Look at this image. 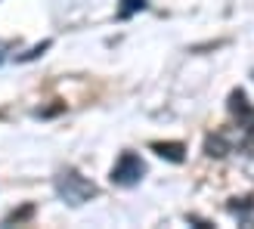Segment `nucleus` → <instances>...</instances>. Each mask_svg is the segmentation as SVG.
<instances>
[{
  "instance_id": "obj_6",
  "label": "nucleus",
  "mask_w": 254,
  "mask_h": 229,
  "mask_svg": "<svg viewBox=\"0 0 254 229\" xmlns=\"http://www.w3.org/2000/svg\"><path fill=\"white\" fill-rule=\"evenodd\" d=\"M50 47V41H44V44H37L34 50H28V53H25V56H19V62H28V59H37V56H41L44 53V50Z\"/></svg>"
},
{
  "instance_id": "obj_2",
  "label": "nucleus",
  "mask_w": 254,
  "mask_h": 229,
  "mask_svg": "<svg viewBox=\"0 0 254 229\" xmlns=\"http://www.w3.org/2000/svg\"><path fill=\"white\" fill-rule=\"evenodd\" d=\"M146 173V164L139 155H133V152H124V155L115 161V168H112V183L118 186H136L139 180H143Z\"/></svg>"
},
{
  "instance_id": "obj_4",
  "label": "nucleus",
  "mask_w": 254,
  "mask_h": 229,
  "mask_svg": "<svg viewBox=\"0 0 254 229\" xmlns=\"http://www.w3.org/2000/svg\"><path fill=\"white\" fill-rule=\"evenodd\" d=\"M152 149H155L161 158H168V161H183V146L180 143H155Z\"/></svg>"
},
{
  "instance_id": "obj_1",
  "label": "nucleus",
  "mask_w": 254,
  "mask_h": 229,
  "mask_svg": "<svg viewBox=\"0 0 254 229\" xmlns=\"http://www.w3.org/2000/svg\"><path fill=\"white\" fill-rule=\"evenodd\" d=\"M56 192L68 201V205H84V201H90L96 195V186L90 180H84L81 173L74 171H62L56 176Z\"/></svg>"
},
{
  "instance_id": "obj_3",
  "label": "nucleus",
  "mask_w": 254,
  "mask_h": 229,
  "mask_svg": "<svg viewBox=\"0 0 254 229\" xmlns=\"http://www.w3.org/2000/svg\"><path fill=\"white\" fill-rule=\"evenodd\" d=\"M230 109H233V114L239 118V127H242L245 133H254V106L248 103V96L242 90H236L230 96Z\"/></svg>"
},
{
  "instance_id": "obj_7",
  "label": "nucleus",
  "mask_w": 254,
  "mask_h": 229,
  "mask_svg": "<svg viewBox=\"0 0 254 229\" xmlns=\"http://www.w3.org/2000/svg\"><path fill=\"white\" fill-rule=\"evenodd\" d=\"M3 50H6V47H3V44H0V59H3Z\"/></svg>"
},
{
  "instance_id": "obj_5",
  "label": "nucleus",
  "mask_w": 254,
  "mask_h": 229,
  "mask_svg": "<svg viewBox=\"0 0 254 229\" xmlns=\"http://www.w3.org/2000/svg\"><path fill=\"white\" fill-rule=\"evenodd\" d=\"M143 6H146V0H124V6L118 9V16H121V19H127V16H130V12L143 9Z\"/></svg>"
}]
</instances>
